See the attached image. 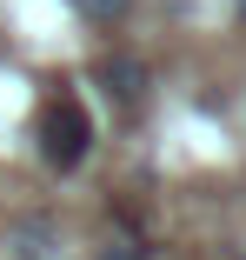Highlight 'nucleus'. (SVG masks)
<instances>
[{"label":"nucleus","instance_id":"2","mask_svg":"<svg viewBox=\"0 0 246 260\" xmlns=\"http://www.w3.org/2000/svg\"><path fill=\"white\" fill-rule=\"evenodd\" d=\"M93 80L107 87V100L120 114H133L140 100H146V60H133V54H113V60H100L93 67Z\"/></svg>","mask_w":246,"mask_h":260},{"label":"nucleus","instance_id":"6","mask_svg":"<svg viewBox=\"0 0 246 260\" xmlns=\"http://www.w3.org/2000/svg\"><path fill=\"white\" fill-rule=\"evenodd\" d=\"M233 20H239V27H246V0H233Z\"/></svg>","mask_w":246,"mask_h":260},{"label":"nucleus","instance_id":"5","mask_svg":"<svg viewBox=\"0 0 246 260\" xmlns=\"http://www.w3.org/2000/svg\"><path fill=\"white\" fill-rule=\"evenodd\" d=\"M100 260H146V247H140V240H113Z\"/></svg>","mask_w":246,"mask_h":260},{"label":"nucleus","instance_id":"4","mask_svg":"<svg viewBox=\"0 0 246 260\" xmlns=\"http://www.w3.org/2000/svg\"><path fill=\"white\" fill-rule=\"evenodd\" d=\"M14 240H20V253H27V260H47V253H54V227H47V220H40V227H20Z\"/></svg>","mask_w":246,"mask_h":260},{"label":"nucleus","instance_id":"1","mask_svg":"<svg viewBox=\"0 0 246 260\" xmlns=\"http://www.w3.org/2000/svg\"><path fill=\"white\" fill-rule=\"evenodd\" d=\"M33 140H40V153H47V167H80L87 153H93V120H87L80 100H47Z\"/></svg>","mask_w":246,"mask_h":260},{"label":"nucleus","instance_id":"3","mask_svg":"<svg viewBox=\"0 0 246 260\" xmlns=\"http://www.w3.org/2000/svg\"><path fill=\"white\" fill-rule=\"evenodd\" d=\"M73 14H80L87 27H120V20L133 14V0H73Z\"/></svg>","mask_w":246,"mask_h":260}]
</instances>
